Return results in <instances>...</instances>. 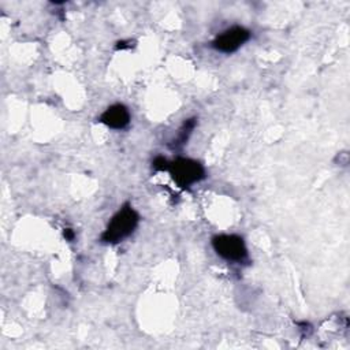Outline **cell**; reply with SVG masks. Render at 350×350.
I'll list each match as a JSON object with an SVG mask.
<instances>
[{
  "instance_id": "1",
  "label": "cell",
  "mask_w": 350,
  "mask_h": 350,
  "mask_svg": "<svg viewBox=\"0 0 350 350\" xmlns=\"http://www.w3.org/2000/svg\"><path fill=\"white\" fill-rule=\"evenodd\" d=\"M139 221L138 212L126 202L122 208L112 216L107 228L101 234V241L105 243H119L127 237H130L137 228Z\"/></svg>"
},
{
  "instance_id": "2",
  "label": "cell",
  "mask_w": 350,
  "mask_h": 350,
  "mask_svg": "<svg viewBox=\"0 0 350 350\" xmlns=\"http://www.w3.org/2000/svg\"><path fill=\"white\" fill-rule=\"evenodd\" d=\"M175 183L182 189H189L191 185L205 178V170L197 160L187 157H178L174 161H168V168Z\"/></svg>"
},
{
  "instance_id": "3",
  "label": "cell",
  "mask_w": 350,
  "mask_h": 350,
  "mask_svg": "<svg viewBox=\"0 0 350 350\" xmlns=\"http://www.w3.org/2000/svg\"><path fill=\"white\" fill-rule=\"evenodd\" d=\"M212 247L217 256L230 262H242L247 258V247L242 237L219 234L212 238Z\"/></svg>"
},
{
  "instance_id": "4",
  "label": "cell",
  "mask_w": 350,
  "mask_h": 350,
  "mask_svg": "<svg viewBox=\"0 0 350 350\" xmlns=\"http://www.w3.org/2000/svg\"><path fill=\"white\" fill-rule=\"evenodd\" d=\"M252 33L243 26H232L224 31H221L216 38L212 41V48L223 52V53H232L238 51L246 41H249Z\"/></svg>"
},
{
  "instance_id": "5",
  "label": "cell",
  "mask_w": 350,
  "mask_h": 350,
  "mask_svg": "<svg viewBox=\"0 0 350 350\" xmlns=\"http://www.w3.org/2000/svg\"><path fill=\"white\" fill-rule=\"evenodd\" d=\"M130 112L123 104H113L108 107L100 116V122L113 130H122L130 123Z\"/></svg>"
},
{
  "instance_id": "6",
  "label": "cell",
  "mask_w": 350,
  "mask_h": 350,
  "mask_svg": "<svg viewBox=\"0 0 350 350\" xmlns=\"http://www.w3.org/2000/svg\"><path fill=\"white\" fill-rule=\"evenodd\" d=\"M194 126H196V119H194V118H193V119H187V120L182 124V127L179 129L176 137L174 138L172 146H174V148H179V146L185 145L186 141L189 139V137H190V134H191Z\"/></svg>"
},
{
  "instance_id": "7",
  "label": "cell",
  "mask_w": 350,
  "mask_h": 350,
  "mask_svg": "<svg viewBox=\"0 0 350 350\" xmlns=\"http://www.w3.org/2000/svg\"><path fill=\"white\" fill-rule=\"evenodd\" d=\"M153 168H154L156 171H167V168H168V161H167L164 157L159 156V157H156V159L153 160Z\"/></svg>"
},
{
  "instance_id": "8",
  "label": "cell",
  "mask_w": 350,
  "mask_h": 350,
  "mask_svg": "<svg viewBox=\"0 0 350 350\" xmlns=\"http://www.w3.org/2000/svg\"><path fill=\"white\" fill-rule=\"evenodd\" d=\"M64 238L67 239V241H74V232H72V230L71 228H66L64 230Z\"/></svg>"
}]
</instances>
